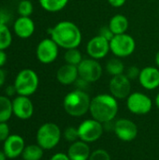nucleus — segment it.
<instances>
[{
	"label": "nucleus",
	"mask_w": 159,
	"mask_h": 160,
	"mask_svg": "<svg viewBox=\"0 0 159 160\" xmlns=\"http://www.w3.org/2000/svg\"><path fill=\"white\" fill-rule=\"evenodd\" d=\"M110 52V40L98 34L89 39L86 44V52L88 56L96 60L105 58Z\"/></svg>",
	"instance_id": "f8f14e48"
},
{
	"label": "nucleus",
	"mask_w": 159,
	"mask_h": 160,
	"mask_svg": "<svg viewBox=\"0 0 159 160\" xmlns=\"http://www.w3.org/2000/svg\"><path fill=\"white\" fill-rule=\"evenodd\" d=\"M153 100L142 92H133L127 98L128 111L136 115H145L153 109Z\"/></svg>",
	"instance_id": "6e6552de"
},
{
	"label": "nucleus",
	"mask_w": 159,
	"mask_h": 160,
	"mask_svg": "<svg viewBox=\"0 0 159 160\" xmlns=\"http://www.w3.org/2000/svg\"><path fill=\"white\" fill-rule=\"evenodd\" d=\"M151 1H155V0H151Z\"/></svg>",
	"instance_id": "37998d69"
},
{
	"label": "nucleus",
	"mask_w": 159,
	"mask_h": 160,
	"mask_svg": "<svg viewBox=\"0 0 159 160\" xmlns=\"http://www.w3.org/2000/svg\"><path fill=\"white\" fill-rule=\"evenodd\" d=\"M98 35H100L101 37L107 38L108 40H111L112 38H113V33L112 32V30L110 29V27L107 25V26H102L99 30V33Z\"/></svg>",
	"instance_id": "473e14b6"
},
{
	"label": "nucleus",
	"mask_w": 159,
	"mask_h": 160,
	"mask_svg": "<svg viewBox=\"0 0 159 160\" xmlns=\"http://www.w3.org/2000/svg\"><path fill=\"white\" fill-rule=\"evenodd\" d=\"M155 105L159 109V93L156 96V98H155Z\"/></svg>",
	"instance_id": "79ce46f5"
},
{
	"label": "nucleus",
	"mask_w": 159,
	"mask_h": 160,
	"mask_svg": "<svg viewBox=\"0 0 159 160\" xmlns=\"http://www.w3.org/2000/svg\"><path fill=\"white\" fill-rule=\"evenodd\" d=\"M17 95L30 97L35 94L39 85L37 73L31 68H24L18 72L14 80Z\"/></svg>",
	"instance_id": "39448f33"
},
{
	"label": "nucleus",
	"mask_w": 159,
	"mask_h": 160,
	"mask_svg": "<svg viewBox=\"0 0 159 160\" xmlns=\"http://www.w3.org/2000/svg\"><path fill=\"white\" fill-rule=\"evenodd\" d=\"M7 60V55L6 52L3 50H0V68H3L6 65Z\"/></svg>",
	"instance_id": "4c0bfd02"
},
{
	"label": "nucleus",
	"mask_w": 159,
	"mask_h": 160,
	"mask_svg": "<svg viewBox=\"0 0 159 160\" xmlns=\"http://www.w3.org/2000/svg\"><path fill=\"white\" fill-rule=\"evenodd\" d=\"M107 1L112 8H121L127 2V0H107Z\"/></svg>",
	"instance_id": "e433bc0d"
},
{
	"label": "nucleus",
	"mask_w": 159,
	"mask_h": 160,
	"mask_svg": "<svg viewBox=\"0 0 159 160\" xmlns=\"http://www.w3.org/2000/svg\"><path fill=\"white\" fill-rule=\"evenodd\" d=\"M110 48L112 53L118 58H126L132 55L136 50V40L127 34L114 35L110 40Z\"/></svg>",
	"instance_id": "423d86ee"
},
{
	"label": "nucleus",
	"mask_w": 159,
	"mask_h": 160,
	"mask_svg": "<svg viewBox=\"0 0 159 160\" xmlns=\"http://www.w3.org/2000/svg\"><path fill=\"white\" fill-rule=\"evenodd\" d=\"M44 155V149H42L37 143L25 145L22 154L23 160H41Z\"/></svg>",
	"instance_id": "4be33fe9"
},
{
	"label": "nucleus",
	"mask_w": 159,
	"mask_h": 160,
	"mask_svg": "<svg viewBox=\"0 0 159 160\" xmlns=\"http://www.w3.org/2000/svg\"><path fill=\"white\" fill-rule=\"evenodd\" d=\"M34 11L33 3L30 0H22L17 7V12L20 16L30 17Z\"/></svg>",
	"instance_id": "bb28decb"
},
{
	"label": "nucleus",
	"mask_w": 159,
	"mask_h": 160,
	"mask_svg": "<svg viewBox=\"0 0 159 160\" xmlns=\"http://www.w3.org/2000/svg\"><path fill=\"white\" fill-rule=\"evenodd\" d=\"M35 22L30 17L20 16L13 23V31L15 35L22 39H26L32 37L35 33Z\"/></svg>",
	"instance_id": "f3484780"
},
{
	"label": "nucleus",
	"mask_w": 159,
	"mask_h": 160,
	"mask_svg": "<svg viewBox=\"0 0 159 160\" xmlns=\"http://www.w3.org/2000/svg\"><path fill=\"white\" fill-rule=\"evenodd\" d=\"M63 134L58 125L52 122L42 124L36 135L37 143L44 150H52L55 148L61 141Z\"/></svg>",
	"instance_id": "20e7f679"
},
{
	"label": "nucleus",
	"mask_w": 159,
	"mask_h": 160,
	"mask_svg": "<svg viewBox=\"0 0 159 160\" xmlns=\"http://www.w3.org/2000/svg\"><path fill=\"white\" fill-rule=\"evenodd\" d=\"M140 73H141V69H140L137 66H131V67H129V68L127 69V71L125 72V74L127 75V77L130 81L139 79Z\"/></svg>",
	"instance_id": "c756f323"
},
{
	"label": "nucleus",
	"mask_w": 159,
	"mask_h": 160,
	"mask_svg": "<svg viewBox=\"0 0 159 160\" xmlns=\"http://www.w3.org/2000/svg\"><path fill=\"white\" fill-rule=\"evenodd\" d=\"M24 147V140L18 134H10L3 142V151L9 159H15L19 157H22Z\"/></svg>",
	"instance_id": "2eb2a0df"
},
{
	"label": "nucleus",
	"mask_w": 159,
	"mask_h": 160,
	"mask_svg": "<svg viewBox=\"0 0 159 160\" xmlns=\"http://www.w3.org/2000/svg\"><path fill=\"white\" fill-rule=\"evenodd\" d=\"M12 18L11 13L5 8H0V23L7 25Z\"/></svg>",
	"instance_id": "7c9ffc66"
},
{
	"label": "nucleus",
	"mask_w": 159,
	"mask_h": 160,
	"mask_svg": "<svg viewBox=\"0 0 159 160\" xmlns=\"http://www.w3.org/2000/svg\"><path fill=\"white\" fill-rule=\"evenodd\" d=\"M63 137L64 139L68 142H74L79 139V132H78V128H74V127H68L67 128L64 132H63Z\"/></svg>",
	"instance_id": "cd10ccee"
},
{
	"label": "nucleus",
	"mask_w": 159,
	"mask_h": 160,
	"mask_svg": "<svg viewBox=\"0 0 159 160\" xmlns=\"http://www.w3.org/2000/svg\"><path fill=\"white\" fill-rule=\"evenodd\" d=\"M51 38L59 48L68 50L79 48L82 40V34L79 26L71 21H61L48 29Z\"/></svg>",
	"instance_id": "f257e3e1"
},
{
	"label": "nucleus",
	"mask_w": 159,
	"mask_h": 160,
	"mask_svg": "<svg viewBox=\"0 0 159 160\" xmlns=\"http://www.w3.org/2000/svg\"><path fill=\"white\" fill-rule=\"evenodd\" d=\"M49 160H70L67 154L65 153H56L53 156H52V158Z\"/></svg>",
	"instance_id": "c9c22d12"
},
{
	"label": "nucleus",
	"mask_w": 159,
	"mask_h": 160,
	"mask_svg": "<svg viewBox=\"0 0 159 160\" xmlns=\"http://www.w3.org/2000/svg\"><path fill=\"white\" fill-rule=\"evenodd\" d=\"M155 63H156V67H157L159 68V50L157 51V52L156 53V56H155Z\"/></svg>",
	"instance_id": "ea45409f"
},
{
	"label": "nucleus",
	"mask_w": 159,
	"mask_h": 160,
	"mask_svg": "<svg viewBox=\"0 0 159 160\" xmlns=\"http://www.w3.org/2000/svg\"><path fill=\"white\" fill-rule=\"evenodd\" d=\"M12 115V100L7 96H0V123H7Z\"/></svg>",
	"instance_id": "412c9836"
},
{
	"label": "nucleus",
	"mask_w": 159,
	"mask_h": 160,
	"mask_svg": "<svg viewBox=\"0 0 159 160\" xmlns=\"http://www.w3.org/2000/svg\"><path fill=\"white\" fill-rule=\"evenodd\" d=\"M34 104L29 97L17 95L12 99L13 115L20 120H28L34 114Z\"/></svg>",
	"instance_id": "4468645a"
},
{
	"label": "nucleus",
	"mask_w": 159,
	"mask_h": 160,
	"mask_svg": "<svg viewBox=\"0 0 159 160\" xmlns=\"http://www.w3.org/2000/svg\"><path fill=\"white\" fill-rule=\"evenodd\" d=\"M74 84L77 86V88H76V89H80V90H83V91H85V89L87 88L88 84H90V83H89V82H85V81H84V80H82V79L79 78V79L76 81V82H75Z\"/></svg>",
	"instance_id": "f704fd0d"
},
{
	"label": "nucleus",
	"mask_w": 159,
	"mask_h": 160,
	"mask_svg": "<svg viewBox=\"0 0 159 160\" xmlns=\"http://www.w3.org/2000/svg\"><path fill=\"white\" fill-rule=\"evenodd\" d=\"M12 43V34L7 25L0 23V50L6 51Z\"/></svg>",
	"instance_id": "a878e982"
},
{
	"label": "nucleus",
	"mask_w": 159,
	"mask_h": 160,
	"mask_svg": "<svg viewBox=\"0 0 159 160\" xmlns=\"http://www.w3.org/2000/svg\"><path fill=\"white\" fill-rule=\"evenodd\" d=\"M88 160H112L110 154L104 149H97L93 151Z\"/></svg>",
	"instance_id": "c85d7f7f"
},
{
	"label": "nucleus",
	"mask_w": 159,
	"mask_h": 160,
	"mask_svg": "<svg viewBox=\"0 0 159 160\" xmlns=\"http://www.w3.org/2000/svg\"><path fill=\"white\" fill-rule=\"evenodd\" d=\"M40 7L48 12H58L64 9L69 0H38Z\"/></svg>",
	"instance_id": "b1692460"
},
{
	"label": "nucleus",
	"mask_w": 159,
	"mask_h": 160,
	"mask_svg": "<svg viewBox=\"0 0 159 160\" xmlns=\"http://www.w3.org/2000/svg\"><path fill=\"white\" fill-rule=\"evenodd\" d=\"M91 99L86 91L75 89L65 96L63 107L69 116L82 117L89 112Z\"/></svg>",
	"instance_id": "7ed1b4c3"
},
{
	"label": "nucleus",
	"mask_w": 159,
	"mask_h": 160,
	"mask_svg": "<svg viewBox=\"0 0 159 160\" xmlns=\"http://www.w3.org/2000/svg\"><path fill=\"white\" fill-rule=\"evenodd\" d=\"M64 60L67 64H70L73 66H77L83 60L82 52L78 48H72L66 50L64 53Z\"/></svg>",
	"instance_id": "393cba45"
},
{
	"label": "nucleus",
	"mask_w": 159,
	"mask_h": 160,
	"mask_svg": "<svg viewBox=\"0 0 159 160\" xmlns=\"http://www.w3.org/2000/svg\"><path fill=\"white\" fill-rule=\"evenodd\" d=\"M9 131V126L7 123H0V142H4L8 138Z\"/></svg>",
	"instance_id": "2f4dec72"
},
{
	"label": "nucleus",
	"mask_w": 159,
	"mask_h": 160,
	"mask_svg": "<svg viewBox=\"0 0 159 160\" xmlns=\"http://www.w3.org/2000/svg\"><path fill=\"white\" fill-rule=\"evenodd\" d=\"M79 78L89 83L97 82L103 74V68L98 60L93 58H85L78 65Z\"/></svg>",
	"instance_id": "1a4fd4ad"
},
{
	"label": "nucleus",
	"mask_w": 159,
	"mask_h": 160,
	"mask_svg": "<svg viewBox=\"0 0 159 160\" xmlns=\"http://www.w3.org/2000/svg\"><path fill=\"white\" fill-rule=\"evenodd\" d=\"M5 82H6V72L2 68H0V88L5 84Z\"/></svg>",
	"instance_id": "58836bf2"
},
{
	"label": "nucleus",
	"mask_w": 159,
	"mask_h": 160,
	"mask_svg": "<svg viewBox=\"0 0 159 160\" xmlns=\"http://www.w3.org/2000/svg\"><path fill=\"white\" fill-rule=\"evenodd\" d=\"M138 81L142 88L149 91L156 90L159 87V68L152 66L142 68Z\"/></svg>",
	"instance_id": "dca6fc26"
},
{
	"label": "nucleus",
	"mask_w": 159,
	"mask_h": 160,
	"mask_svg": "<svg viewBox=\"0 0 159 160\" xmlns=\"http://www.w3.org/2000/svg\"><path fill=\"white\" fill-rule=\"evenodd\" d=\"M79 79L78 67L70 64L61 66L56 71V80L62 85H71Z\"/></svg>",
	"instance_id": "a211bd4d"
},
{
	"label": "nucleus",
	"mask_w": 159,
	"mask_h": 160,
	"mask_svg": "<svg viewBox=\"0 0 159 160\" xmlns=\"http://www.w3.org/2000/svg\"><path fill=\"white\" fill-rule=\"evenodd\" d=\"M108 26L113 33V35L125 34L127 32L129 27V21L127 16L124 14H115L113 15L109 22Z\"/></svg>",
	"instance_id": "aec40b11"
},
{
	"label": "nucleus",
	"mask_w": 159,
	"mask_h": 160,
	"mask_svg": "<svg viewBox=\"0 0 159 160\" xmlns=\"http://www.w3.org/2000/svg\"><path fill=\"white\" fill-rule=\"evenodd\" d=\"M105 68H106L107 73L111 75L112 77L124 74L126 71L125 64L123 63L121 58H118V57L111 58L110 60H108L106 63Z\"/></svg>",
	"instance_id": "5701e85b"
},
{
	"label": "nucleus",
	"mask_w": 159,
	"mask_h": 160,
	"mask_svg": "<svg viewBox=\"0 0 159 160\" xmlns=\"http://www.w3.org/2000/svg\"><path fill=\"white\" fill-rule=\"evenodd\" d=\"M91 153L89 143L78 140L70 144L67 154L70 160H88Z\"/></svg>",
	"instance_id": "6ab92c4d"
},
{
	"label": "nucleus",
	"mask_w": 159,
	"mask_h": 160,
	"mask_svg": "<svg viewBox=\"0 0 159 160\" xmlns=\"http://www.w3.org/2000/svg\"><path fill=\"white\" fill-rule=\"evenodd\" d=\"M7 158L6 154L4 153V151H3V150H0V160H7Z\"/></svg>",
	"instance_id": "a19ab883"
},
{
	"label": "nucleus",
	"mask_w": 159,
	"mask_h": 160,
	"mask_svg": "<svg viewBox=\"0 0 159 160\" xmlns=\"http://www.w3.org/2000/svg\"><path fill=\"white\" fill-rule=\"evenodd\" d=\"M59 54V46L51 38H46L39 41L36 49V55L38 62L44 65L53 63Z\"/></svg>",
	"instance_id": "9d476101"
},
{
	"label": "nucleus",
	"mask_w": 159,
	"mask_h": 160,
	"mask_svg": "<svg viewBox=\"0 0 159 160\" xmlns=\"http://www.w3.org/2000/svg\"><path fill=\"white\" fill-rule=\"evenodd\" d=\"M104 124L91 118L82 121L78 127L79 139L84 142L92 143L98 141L104 132Z\"/></svg>",
	"instance_id": "0eeeda50"
},
{
	"label": "nucleus",
	"mask_w": 159,
	"mask_h": 160,
	"mask_svg": "<svg viewBox=\"0 0 159 160\" xmlns=\"http://www.w3.org/2000/svg\"><path fill=\"white\" fill-rule=\"evenodd\" d=\"M16 95H17V91H16V88H15L14 84L7 85L5 88V96H7L8 98H12V97H14Z\"/></svg>",
	"instance_id": "72a5a7b5"
},
{
	"label": "nucleus",
	"mask_w": 159,
	"mask_h": 160,
	"mask_svg": "<svg viewBox=\"0 0 159 160\" xmlns=\"http://www.w3.org/2000/svg\"><path fill=\"white\" fill-rule=\"evenodd\" d=\"M113 131L120 141L129 142L137 138L139 129L137 125L132 120L127 118H121L114 123Z\"/></svg>",
	"instance_id": "ddd939ff"
},
{
	"label": "nucleus",
	"mask_w": 159,
	"mask_h": 160,
	"mask_svg": "<svg viewBox=\"0 0 159 160\" xmlns=\"http://www.w3.org/2000/svg\"><path fill=\"white\" fill-rule=\"evenodd\" d=\"M109 90L116 99H127L131 94V81L125 73L112 76L109 82Z\"/></svg>",
	"instance_id": "9b49d317"
},
{
	"label": "nucleus",
	"mask_w": 159,
	"mask_h": 160,
	"mask_svg": "<svg viewBox=\"0 0 159 160\" xmlns=\"http://www.w3.org/2000/svg\"><path fill=\"white\" fill-rule=\"evenodd\" d=\"M118 110V99L111 94L103 93L92 98L89 112L92 118L102 124H108L116 117Z\"/></svg>",
	"instance_id": "f03ea898"
}]
</instances>
